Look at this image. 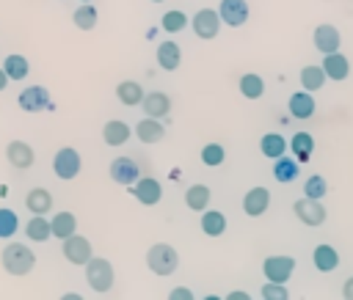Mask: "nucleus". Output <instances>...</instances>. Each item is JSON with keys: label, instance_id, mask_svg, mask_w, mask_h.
I'll list each match as a JSON object with an SVG mask.
<instances>
[{"label": "nucleus", "instance_id": "nucleus-1", "mask_svg": "<svg viewBox=\"0 0 353 300\" xmlns=\"http://www.w3.org/2000/svg\"><path fill=\"white\" fill-rule=\"evenodd\" d=\"M0 264L11 275H28L33 270V264H36V253L22 242H8L3 248V253H0Z\"/></svg>", "mask_w": 353, "mask_h": 300}, {"label": "nucleus", "instance_id": "nucleus-2", "mask_svg": "<svg viewBox=\"0 0 353 300\" xmlns=\"http://www.w3.org/2000/svg\"><path fill=\"white\" fill-rule=\"evenodd\" d=\"M146 267L154 272V275H171L176 267H179V253L168 245V242H154L149 250H146Z\"/></svg>", "mask_w": 353, "mask_h": 300}, {"label": "nucleus", "instance_id": "nucleus-3", "mask_svg": "<svg viewBox=\"0 0 353 300\" xmlns=\"http://www.w3.org/2000/svg\"><path fill=\"white\" fill-rule=\"evenodd\" d=\"M85 281L99 294L110 292V286H113V264L108 259H102V256H91L85 261Z\"/></svg>", "mask_w": 353, "mask_h": 300}, {"label": "nucleus", "instance_id": "nucleus-4", "mask_svg": "<svg viewBox=\"0 0 353 300\" xmlns=\"http://www.w3.org/2000/svg\"><path fill=\"white\" fill-rule=\"evenodd\" d=\"M80 168H83V160H80V151H77V149L63 146V149L55 151V157H52V171H55V176H58L61 182L74 179V176L80 173Z\"/></svg>", "mask_w": 353, "mask_h": 300}, {"label": "nucleus", "instance_id": "nucleus-5", "mask_svg": "<svg viewBox=\"0 0 353 300\" xmlns=\"http://www.w3.org/2000/svg\"><path fill=\"white\" fill-rule=\"evenodd\" d=\"M63 245H61V250H63V259L69 261V264H77V267H85V261L94 256V250H91V242L83 237V234H69L66 239H61Z\"/></svg>", "mask_w": 353, "mask_h": 300}, {"label": "nucleus", "instance_id": "nucleus-6", "mask_svg": "<svg viewBox=\"0 0 353 300\" xmlns=\"http://www.w3.org/2000/svg\"><path fill=\"white\" fill-rule=\"evenodd\" d=\"M190 28H193V33H196L199 39H204V41L215 39V36L221 33L218 8H199V11L193 14V19H190Z\"/></svg>", "mask_w": 353, "mask_h": 300}, {"label": "nucleus", "instance_id": "nucleus-7", "mask_svg": "<svg viewBox=\"0 0 353 300\" xmlns=\"http://www.w3.org/2000/svg\"><path fill=\"white\" fill-rule=\"evenodd\" d=\"M292 209H295V215H298V220L303 226H323L325 223V206L320 204V198L303 195V198H298L292 204Z\"/></svg>", "mask_w": 353, "mask_h": 300}, {"label": "nucleus", "instance_id": "nucleus-8", "mask_svg": "<svg viewBox=\"0 0 353 300\" xmlns=\"http://www.w3.org/2000/svg\"><path fill=\"white\" fill-rule=\"evenodd\" d=\"M130 193L135 195V201H141L143 206H154L163 198V184L154 176H138V182L130 184Z\"/></svg>", "mask_w": 353, "mask_h": 300}, {"label": "nucleus", "instance_id": "nucleus-9", "mask_svg": "<svg viewBox=\"0 0 353 300\" xmlns=\"http://www.w3.org/2000/svg\"><path fill=\"white\" fill-rule=\"evenodd\" d=\"M262 272L268 281H276V283H287L290 275L295 272V259L292 256H268L262 261Z\"/></svg>", "mask_w": 353, "mask_h": 300}, {"label": "nucleus", "instance_id": "nucleus-10", "mask_svg": "<svg viewBox=\"0 0 353 300\" xmlns=\"http://www.w3.org/2000/svg\"><path fill=\"white\" fill-rule=\"evenodd\" d=\"M17 105H19L25 113H39V110H44V107L50 105V91H47L44 85H28V88L19 91Z\"/></svg>", "mask_w": 353, "mask_h": 300}, {"label": "nucleus", "instance_id": "nucleus-11", "mask_svg": "<svg viewBox=\"0 0 353 300\" xmlns=\"http://www.w3.org/2000/svg\"><path fill=\"white\" fill-rule=\"evenodd\" d=\"M218 17L223 25L229 28H240L248 19V3L245 0H221L218 6Z\"/></svg>", "mask_w": 353, "mask_h": 300}, {"label": "nucleus", "instance_id": "nucleus-12", "mask_svg": "<svg viewBox=\"0 0 353 300\" xmlns=\"http://www.w3.org/2000/svg\"><path fill=\"white\" fill-rule=\"evenodd\" d=\"M6 160H8L14 168L28 171V168L33 165L36 154H33V146H30V143H25V140H11V143L6 146Z\"/></svg>", "mask_w": 353, "mask_h": 300}, {"label": "nucleus", "instance_id": "nucleus-13", "mask_svg": "<svg viewBox=\"0 0 353 300\" xmlns=\"http://www.w3.org/2000/svg\"><path fill=\"white\" fill-rule=\"evenodd\" d=\"M138 176H141V168H138V162L132 157H116L110 162V179L113 182L132 184V182H138Z\"/></svg>", "mask_w": 353, "mask_h": 300}, {"label": "nucleus", "instance_id": "nucleus-14", "mask_svg": "<svg viewBox=\"0 0 353 300\" xmlns=\"http://www.w3.org/2000/svg\"><path fill=\"white\" fill-rule=\"evenodd\" d=\"M268 206H270V190H268V187H251V190L243 195V212H245L248 217L265 215Z\"/></svg>", "mask_w": 353, "mask_h": 300}, {"label": "nucleus", "instance_id": "nucleus-15", "mask_svg": "<svg viewBox=\"0 0 353 300\" xmlns=\"http://www.w3.org/2000/svg\"><path fill=\"white\" fill-rule=\"evenodd\" d=\"M312 41H314V47H317L320 52H325V55H328V52H336V50H339L342 36H339V30H336L334 25L323 22V25H317V28H314Z\"/></svg>", "mask_w": 353, "mask_h": 300}, {"label": "nucleus", "instance_id": "nucleus-16", "mask_svg": "<svg viewBox=\"0 0 353 300\" xmlns=\"http://www.w3.org/2000/svg\"><path fill=\"white\" fill-rule=\"evenodd\" d=\"M141 107H143V113H146V116H152V118H163V116H168V113H171V96H168V94H163V91L143 94Z\"/></svg>", "mask_w": 353, "mask_h": 300}, {"label": "nucleus", "instance_id": "nucleus-17", "mask_svg": "<svg viewBox=\"0 0 353 300\" xmlns=\"http://www.w3.org/2000/svg\"><path fill=\"white\" fill-rule=\"evenodd\" d=\"M182 63V50L176 41H160L157 44V66L163 72H176Z\"/></svg>", "mask_w": 353, "mask_h": 300}, {"label": "nucleus", "instance_id": "nucleus-18", "mask_svg": "<svg viewBox=\"0 0 353 300\" xmlns=\"http://www.w3.org/2000/svg\"><path fill=\"white\" fill-rule=\"evenodd\" d=\"M323 72H325L328 80L342 83V80H347V74H350V63H347V58H345L342 52H328V55L323 58Z\"/></svg>", "mask_w": 353, "mask_h": 300}, {"label": "nucleus", "instance_id": "nucleus-19", "mask_svg": "<svg viewBox=\"0 0 353 300\" xmlns=\"http://www.w3.org/2000/svg\"><path fill=\"white\" fill-rule=\"evenodd\" d=\"M130 135H132V129H130V124L121 121V118H110V121L102 127V140H105L108 146H121V143L130 140Z\"/></svg>", "mask_w": 353, "mask_h": 300}, {"label": "nucleus", "instance_id": "nucleus-20", "mask_svg": "<svg viewBox=\"0 0 353 300\" xmlns=\"http://www.w3.org/2000/svg\"><path fill=\"white\" fill-rule=\"evenodd\" d=\"M135 135H138V140H143V143H160V140L165 138V127H163L157 118L146 116V118H141V121L135 124Z\"/></svg>", "mask_w": 353, "mask_h": 300}, {"label": "nucleus", "instance_id": "nucleus-21", "mask_svg": "<svg viewBox=\"0 0 353 300\" xmlns=\"http://www.w3.org/2000/svg\"><path fill=\"white\" fill-rule=\"evenodd\" d=\"M287 107H290V116L292 118H312V113H314V96H312V91L292 94Z\"/></svg>", "mask_w": 353, "mask_h": 300}, {"label": "nucleus", "instance_id": "nucleus-22", "mask_svg": "<svg viewBox=\"0 0 353 300\" xmlns=\"http://www.w3.org/2000/svg\"><path fill=\"white\" fill-rule=\"evenodd\" d=\"M25 206H28L33 215H47V212L52 209V193L44 190V187H33V190H28V195H25Z\"/></svg>", "mask_w": 353, "mask_h": 300}, {"label": "nucleus", "instance_id": "nucleus-23", "mask_svg": "<svg viewBox=\"0 0 353 300\" xmlns=\"http://www.w3.org/2000/svg\"><path fill=\"white\" fill-rule=\"evenodd\" d=\"M210 187L207 184H190L185 190V206L193 209V212H204L210 206Z\"/></svg>", "mask_w": 353, "mask_h": 300}, {"label": "nucleus", "instance_id": "nucleus-24", "mask_svg": "<svg viewBox=\"0 0 353 300\" xmlns=\"http://www.w3.org/2000/svg\"><path fill=\"white\" fill-rule=\"evenodd\" d=\"M25 237L30 242H47L52 237V228H50V220L44 215H33L28 223H25Z\"/></svg>", "mask_w": 353, "mask_h": 300}, {"label": "nucleus", "instance_id": "nucleus-25", "mask_svg": "<svg viewBox=\"0 0 353 300\" xmlns=\"http://www.w3.org/2000/svg\"><path fill=\"white\" fill-rule=\"evenodd\" d=\"M298 160H292V157H276V162H273V176H276V182H281V184H290V182H295L298 179Z\"/></svg>", "mask_w": 353, "mask_h": 300}, {"label": "nucleus", "instance_id": "nucleus-26", "mask_svg": "<svg viewBox=\"0 0 353 300\" xmlns=\"http://www.w3.org/2000/svg\"><path fill=\"white\" fill-rule=\"evenodd\" d=\"M312 261H314V267L320 272H331V270L339 267V253L331 245H317L314 253H312Z\"/></svg>", "mask_w": 353, "mask_h": 300}, {"label": "nucleus", "instance_id": "nucleus-27", "mask_svg": "<svg viewBox=\"0 0 353 300\" xmlns=\"http://www.w3.org/2000/svg\"><path fill=\"white\" fill-rule=\"evenodd\" d=\"M116 96H119L121 105L135 107V105H141V99H143V88H141V83H135V80H124V83L116 85Z\"/></svg>", "mask_w": 353, "mask_h": 300}, {"label": "nucleus", "instance_id": "nucleus-28", "mask_svg": "<svg viewBox=\"0 0 353 300\" xmlns=\"http://www.w3.org/2000/svg\"><path fill=\"white\" fill-rule=\"evenodd\" d=\"M50 228H52V237L66 239L69 234H74V231H77V217H74L72 212H58V215H52Z\"/></svg>", "mask_w": 353, "mask_h": 300}, {"label": "nucleus", "instance_id": "nucleus-29", "mask_svg": "<svg viewBox=\"0 0 353 300\" xmlns=\"http://www.w3.org/2000/svg\"><path fill=\"white\" fill-rule=\"evenodd\" d=\"M201 231H204L207 237H221V234L226 231V217H223V212H218V209H204V212H201Z\"/></svg>", "mask_w": 353, "mask_h": 300}, {"label": "nucleus", "instance_id": "nucleus-30", "mask_svg": "<svg viewBox=\"0 0 353 300\" xmlns=\"http://www.w3.org/2000/svg\"><path fill=\"white\" fill-rule=\"evenodd\" d=\"M97 19H99V14H97V8L91 3H80L74 8V14H72V22H74L77 30H94L97 28Z\"/></svg>", "mask_w": 353, "mask_h": 300}, {"label": "nucleus", "instance_id": "nucleus-31", "mask_svg": "<svg viewBox=\"0 0 353 300\" xmlns=\"http://www.w3.org/2000/svg\"><path fill=\"white\" fill-rule=\"evenodd\" d=\"M3 69H6L8 80H25V77L30 74V63H28V58H25V55H17V52L6 55Z\"/></svg>", "mask_w": 353, "mask_h": 300}, {"label": "nucleus", "instance_id": "nucleus-32", "mask_svg": "<svg viewBox=\"0 0 353 300\" xmlns=\"http://www.w3.org/2000/svg\"><path fill=\"white\" fill-rule=\"evenodd\" d=\"M290 149H292L298 162H306L312 157V151H314V138L309 132H295L292 140H290Z\"/></svg>", "mask_w": 353, "mask_h": 300}, {"label": "nucleus", "instance_id": "nucleus-33", "mask_svg": "<svg viewBox=\"0 0 353 300\" xmlns=\"http://www.w3.org/2000/svg\"><path fill=\"white\" fill-rule=\"evenodd\" d=\"M259 151H262L265 157L276 160V157H281V154L287 151V140H284L279 132H268V135H262V140H259Z\"/></svg>", "mask_w": 353, "mask_h": 300}, {"label": "nucleus", "instance_id": "nucleus-34", "mask_svg": "<svg viewBox=\"0 0 353 300\" xmlns=\"http://www.w3.org/2000/svg\"><path fill=\"white\" fill-rule=\"evenodd\" d=\"M325 72H323V66H303L301 69V85H303V91H320L323 85H325Z\"/></svg>", "mask_w": 353, "mask_h": 300}, {"label": "nucleus", "instance_id": "nucleus-35", "mask_svg": "<svg viewBox=\"0 0 353 300\" xmlns=\"http://www.w3.org/2000/svg\"><path fill=\"white\" fill-rule=\"evenodd\" d=\"M240 94H243L245 99H259V96L265 94V80H262L259 74H254V72L243 74V77H240Z\"/></svg>", "mask_w": 353, "mask_h": 300}, {"label": "nucleus", "instance_id": "nucleus-36", "mask_svg": "<svg viewBox=\"0 0 353 300\" xmlns=\"http://www.w3.org/2000/svg\"><path fill=\"white\" fill-rule=\"evenodd\" d=\"M188 14L185 11H179V8H171V11H165L163 14V19H160V28L165 30V33H179V30H185L188 28Z\"/></svg>", "mask_w": 353, "mask_h": 300}, {"label": "nucleus", "instance_id": "nucleus-37", "mask_svg": "<svg viewBox=\"0 0 353 300\" xmlns=\"http://www.w3.org/2000/svg\"><path fill=\"white\" fill-rule=\"evenodd\" d=\"M17 228H19L17 212L8 206H0V239H11L17 234Z\"/></svg>", "mask_w": 353, "mask_h": 300}, {"label": "nucleus", "instance_id": "nucleus-38", "mask_svg": "<svg viewBox=\"0 0 353 300\" xmlns=\"http://www.w3.org/2000/svg\"><path fill=\"white\" fill-rule=\"evenodd\" d=\"M223 160H226V149H223L221 143H204V146H201V162H204V165L215 168V165H221Z\"/></svg>", "mask_w": 353, "mask_h": 300}, {"label": "nucleus", "instance_id": "nucleus-39", "mask_svg": "<svg viewBox=\"0 0 353 300\" xmlns=\"http://www.w3.org/2000/svg\"><path fill=\"white\" fill-rule=\"evenodd\" d=\"M328 193V184H325V179L323 176H309L306 179V184H303V195H309V198H320L323 201V195Z\"/></svg>", "mask_w": 353, "mask_h": 300}, {"label": "nucleus", "instance_id": "nucleus-40", "mask_svg": "<svg viewBox=\"0 0 353 300\" xmlns=\"http://www.w3.org/2000/svg\"><path fill=\"white\" fill-rule=\"evenodd\" d=\"M259 294H262L265 300H287V297H290L287 286H284V283H276V281H268Z\"/></svg>", "mask_w": 353, "mask_h": 300}, {"label": "nucleus", "instance_id": "nucleus-41", "mask_svg": "<svg viewBox=\"0 0 353 300\" xmlns=\"http://www.w3.org/2000/svg\"><path fill=\"white\" fill-rule=\"evenodd\" d=\"M168 297H171V300H193V297H196V294H193V292H190V289H188V286H174V289H171V294H168Z\"/></svg>", "mask_w": 353, "mask_h": 300}, {"label": "nucleus", "instance_id": "nucleus-42", "mask_svg": "<svg viewBox=\"0 0 353 300\" xmlns=\"http://www.w3.org/2000/svg\"><path fill=\"white\" fill-rule=\"evenodd\" d=\"M226 297H229V300H248V294H245V292H240V289H237V292H229Z\"/></svg>", "mask_w": 353, "mask_h": 300}, {"label": "nucleus", "instance_id": "nucleus-43", "mask_svg": "<svg viewBox=\"0 0 353 300\" xmlns=\"http://www.w3.org/2000/svg\"><path fill=\"white\" fill-rule=\"evenodd\" d=\"M11 80H8V74H6V69L0 66V91H6V85H8Z\"/></svg>", "mask_w": 353, "mask_h": 300}, {"label": "nucleus", "instance_id": "nucleus-44", "mask_svg": "<svg viewBox=\"0 0 353 300\" xmlns=\"http://www.w3.org/2000/svg\"><path fill=\"white\" fill-rule=\"evenodd\" d=\"M342 292H345V297H353V278L345 281V289H342Z\"/></svg>", "mask_w": 353, "mask_h": 300}, {"label": "nucleus", "instance_id": "nucleus-45", "mask_svg": "<svg viewBox=\"0 0 353 300\" xmlns=\"http://www.w3.org/2000/svg\"><path fill=\"white\" fill-rule=\"evenodd\" d=\"M152 3H163V0H152Z\"/></svg>", "mask_w": 353, "mask_h": 300}, {"label": "nucleus", "instance_id": "nucleus-46", "mask_svg": "<svg viewBox=\"0 0 353 300\" xmlns=\"http://www.w3.org/2000/svg\"><path fill=\"white\" fill-rule=\"evenodd\" d=\"M80 3H91V0H80Z\"/></svg>", "mask_w": 353, "mask_h": 300}]
</instances>
